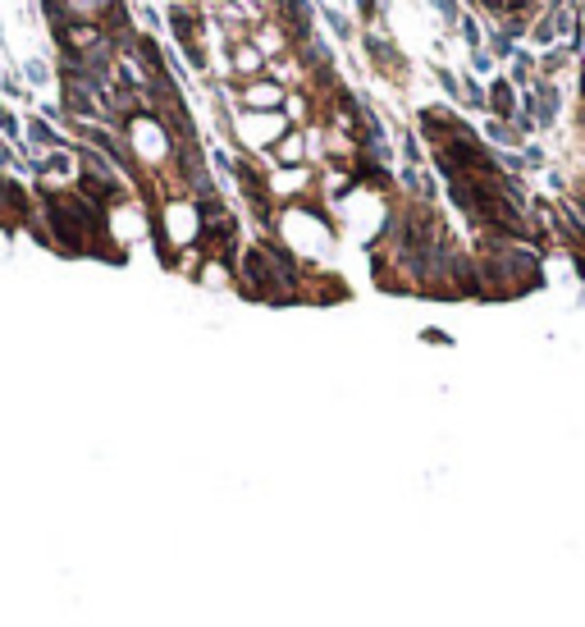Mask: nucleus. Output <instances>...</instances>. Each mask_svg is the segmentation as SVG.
<instances>
[{
  "label": "nucleus",
  "mask_w": 585,
  "mask_h": 627,
  "mask_svg": "<svg viewBox=\"0 0 585 627\" xmlns=\"http://www.w3.org/2000/svg\"><path fill=\"white\" fill-rule=\"evenodd\" d=\"M28 133H32V142H42V147H55V142H60L46 119H32V124H28Z\"/></svg>",
  "instance_id": "obj_1"
},
{
  "label": "nucleus",
  "mask_w": 585,
  "mask_h": 627,
  "mask_svg": "<svg viewBox=\"0 0 585 627\" xmlns=\"http://www.w3.org/2000/svg\"><path fill=\"white\" fill-rule=\"evenodd\" d=\"M494 110L512 115V88H508V83H494Z\"/></svg>",
  "instance_id": "obj_2"
},
{
  "label": "nucleus",
  "mask_w": 585,
  "mask_h": 627,
  "mask_svg": "<svg viewBox=\"0 0 585 627\" xmlns=\"http://www.w3.org/2000/svg\"><path fill=\"white\" fill-rule=\"evenodd\" d=\"M0 129H5V133H14V129H18V124L9 119V110H5V105H0Z\"/></svg>",
  "instance_id": "obj_3"
},
{
  "label": "nucleus",
  "mask_w": 585,
  "mask_h": 627,
  "mask_svg": "<svg viewBox=\"0 0 585 627\" xmlns=\"http://www.w3.org/2000/svg\"><path fill=\"white\" fill-rule=\"evenodd\" d=\"M577 216L585 220V192H577Z\"/></svg>",
  "instance_id": "obj_4"
},
{
  "label": "nucleus",
  "mask_w": 585,
  "mask_h": 627,
  "mask_svg": "<svg viewBox=\"0 0 585 627\" xmlns=\"http://www.w3.org/2000/svg\"><path fill=\"white\" fill-rule=\"evenodd\" d=\"M9 160H14V156H9V147H5V142H0V165H9Z\"/></svg>",
  "instance_id": "obj_5"
},
{
  "label": "nucleus",
  "mask_w": 585,
  "mask_h": 627,
  "mask_svg": "<svg viewBox=\"0 0 585 627\" xmlns=\"http://www.w3.org/2000/svg\"><path fill=\"white\" fill-rule=\"evenodd\" d=\"M581 92H585V83H581Z\"/></svg>",
  "instance_id": "obj_6"
}]
</instances>
